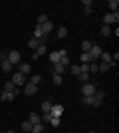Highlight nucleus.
<instances>
[{"label": "nucleus", "mask_w": 119, "mask_h": 133, "mask_svg": "<svg viewBox=\"0 0 119 133\" xmlns=\"http://www.w3.org/2000/svg\"><path fill=\"white\" fill-rule=\"evenodd\" d=\"M6 56H8V52H0V62H4Z\"/></svg>", "instance_id": "nucleus-38"}, {"label": "nucleus", "mask_w": 119, "mask_h": 133, "mask_svg": "<svg viewBox=\"0 0 119 133\" xmlns=\"http://www.w3.org/2000/svg\"><path fill=\"white\" fill-rule=\"evenodd\" d=\"M91 46H93V42H89V40H83V42H81V52H83V54H89Z\"/></svg>", "instance_id": "nucleus-22"}, {"label": "nucleus", "mask_w": 119, "mask_h": 133, "mask_svg": "<svg viewBox=\"0 0 119 133\" xmlns=\"http://www.w3.org/2000/svg\"><path fill=\"white\" fill-rule=\"evenodd\" d=\"M79 60H81V64H91V58H89V54H79Z\"/></svg>", "instance_id": "nucleus-32"}, {"label": "nucleus", "mask_w": 119, "mask_h": 133, "mask_svg": "<svg viewBox=\"0 0 119 133\" xmlns=\"http://www.w3.org/2000/svg\"><path fill=\"white\" fill-rule=\"evenodd\" d=\"M4 91H14V95H18V94H20V88H16L12 82H6L4 83Z\"/></svg>", "instance_id": "nucleus-14"}, {"label": "nucleus", "mask_w": 119, "mask_h": 133, "mask_svg": "<svg viewBox=\"0 0 119 133\" xmlns=\"http://www.w3.org/2000/svg\"><path fill=\"white\" fill-rule=\"evenodd\" d=\"M64 38H68V28L60 26V28H58V40H64Z\"/></svg>", "instance_id": "nucleus-23"}, {"label": "nucleus", "mask_w": 119, "mask_h": 133, "mask_svg": "<svg viewBox=\"0 0 119 133\" xmlns=\"http://www.w3.org/2000/svg\"><path fill=\"white\" fill-rule=\"evenodd\" d=\"M66 72H68V68L62 66L60 62H58V64H54V76H64Z\"/></svg>", "instance_id": "nucleus-12"}, {"label": "nucleus", "mask_w": 119, "mask_h": 133, "mask_svg": "<svg viewBox=\"0 0 119 133\" xmlns=\"http://www.w3.org/2000/svg\"><path fill=\"white\" fill-rule=\"evenodd\" d=\"M83 14H91V8H93V0H83Z\"/></svg>", "instance_id": "nucleus-20"}, {"label": "nucleus", "mask_w": 119, "mask_h": 133, "mask_svg": "<svg viewBox=\"0 0 119 133\" xmlns=\"http://www.w3.org/2000/svg\"><path fill=\"white\" fill-rule=\"evenodd\" d=\"M44 127H46L44 123H38V125H32V131H30V133H42V131H44Z\"/></svg>", "instance_id": "nucleus-30"}, {"label": "nucleus", "mask_w": 119, "mask_h": 133, "mask_svg": "<svg viewBox=\"0 0 119 133\" xmlns=\"http://www.w3.org/2000/svg\"><path fill=\"white\" fill-rule=\"evenodd\" d=\"M107 8H109V12H117L119 10V2H117V0H109Z\"/></svg>", "instance_id": "nucleus-25"}, {"label": "nucleus", "mask_w": 119, "mask_h": 133, "mask_svg": "<svg viewBox=\"0 0 119 133\" xmlns=\"http://www.w3.org/2000/svg\"><path fill=\"white\" fill-rule=\"evenodd\" d=\"M60 121H62L60 117H54V115H52V119H50V125H52V127H60Z\"/></svg>", "instance_id": "nucleus-33"}, {"label": "nucleus", "mask_w": 119, "mask_h": 133, "mask_svg": "<svg viewBox=\"0 0 119 133\" xmlns=\"http://www.w3.org/2000/svg\"><path fill=\"white\" fill-rule=\"evenodd\" d=\"M44 54H48V46H46V44H40L38 48L34 50V54H32V60H38V58H42Z\"/></svg>", "instance_id": "nucleus-7"}, {"label": "nucleus", "mask_w": 119, "mask_h": 133, "mask_svg": "<svg viewBox=\"0 0 119 133\" xmlns=\"http://www.w3.org/2000/svg\"><path fill=\"white\" fill-rule=\"evenodd\" d=\"M52 82H54V85H62L64 78H62V76H52Z\"/></svg>", "instance_id": "nucleus-34"}, {"label": "nucleus", "mask_w": 119, "mask_h": 133, "mask_svg": "<svg viewBox=\"0 0 119 133\" xmlns=\"http://www.w3.org/2000/svg\"><path fill=\"white\" fill-rule=\"evenodd\" d=\"M12 83H14V85H20V88H22V85H26V83H28V78H26V76H22V74L20 72H16V74H12V79H10Z\"/></svg>", "instance_id": "nucleus-1"}, {"label": "nucleus", "mask_w": 119, "mask_h": 133, "mask_svg": "<svg viewBox=\"0 0 119 133\" xmlns=\"http://www.w3.org/2000/svg\"><path fill=\"white\" fill-rule=\"evenodd\" d=\"M52 119V113H42V123H50Z\"/></svg>", "instance_id": "nucleus-37"}, {"label": "nucleus", "mask_w": 119, "mask_h": 133, "mask_svg": "<svg viewBox=\"0 0 119 133\" xmlns=\"http://www.w3.org/2000/svg\"><path fill=\"white\" fill-rule=\"evenodd\" d=\"M28 82H32L34 85H38V83H42V76H40V74H34V76H32Z\"/></svg>", "instance_id": "nucleus-31"}, {"label": "nucleus", "mask_w": 119, "mask_h": 133, "mask_svg": "<svg viewBox=\"0 0 119 133\" xmlns=\"http://www.w3.org/2000/svg\"><path fill=\"white\" fill-rule=\"evenodd\" d=\"M101 46L99 44H93L91 46V50H89V58H91V62H99V56H101Z\"/></svg>", "instance_id": "nucleus-4"}, {"label": "nucleus", "mask_w": 119, "mask_h": 133, "mask_svg": "<svg viewBox=\"0 0 119 133\" xmlns=\"http://www.w3.org/2000/svg\"><path fill=\"white\" fill-rule=\"evenodd\" d=\"M95 91H97V85L93 82H87L81 85V95H93Z\"/></svg>", "instance_id": "nucleus-3"}, {"label": "nucleus", "mask_w": 119, "mask_h": 133, "mask_svg": "<svg viewBox=\"0 0 119 133\" xmlns=\"http://www.w3.org/2000/svg\"><path fill=\"white\" fill-rule=\"evenodd\" d=\"M52 105H54V103H52L50 99H44V101H42V113H50Z\"/></svg>", "instance_id": "nucleus-21"}, {"label": "nucleus", "mask_w": 119, "mask_h": 133, "mask_svg": "<svg viewBox=\"0 0 119 133\" xmlns=\"http://www.w3.org/2000/svg\"><path fill=\"white\" fill-rule=\"evenodd\" d=\"M95 133H97V131H95ZM99 133H103V131H99Z\"/></svg>", "instance_id": "nucleus-40"}, {"label": "nucleus", "mask_w": 119, "mask_h": 133, "mask_svg": "<svg viewBox=\"0 0 119 133\" xmlns=\"http://www.w3.org/2000/svg\"><path fill=\"white\" fill-rule=\"evenodd\" d=\"M14 97H16L14 91H4V89H2V94H0V99H2V101H12Z\"/></svg>", "instance_id": "nucleus-17"}, {"label": "nucleus", "mask_w": 119, "mask_h": 133, "mask_svg": "<svg viewBox=\"0 0 119 133\" xmlns=\"http://www.w3.org/2000/svg\"><path fill=\"white\" fill-rule=\"evenodd\" d=\"M6 60L10 62L12 66H18V64H20V52H18V50H10L8 56H6Z\"/></svg>", "instance_id": "nucleus-5"}, {"label": "nucleus", "mask_w": 119, "mask_h": 133, "mask_svg": "<svg viewBox=\"0 0 119 133\" xmlns=\"http://www.w3.org/2000/svg\"><path fill=\"white\" fill-rule=\"evenodd\" d=\"M93 97H95V101H97V103H101V101L105 99V91H103V89H97L95 94H93Z\"/></svg>", "instance_id": "nucleus-24"}, {"label": "nucleus", "mask_w": 119, "mask_h": 133, "mask_svg": "<svg viewBox=\"0 0 119 133\" xmlns=\"http://www.w3.org/2000/svg\"><path fill=\"white\" fill-rule=\"evenodd\" d=\"M99 32H101V36H111V34H113V30H111V26H105V24H103Z\"/></svg>", "instance_id": "nucleus-27"}, {"label": "nucleus", "mask_w": 119, "mask_h": 133, "mask_svg": "<svg viewBox=\"0 0 119 133\" xmlns=\"http://www.w3.org/2000/svg\"><path fill=\"white\" fill-rule=\"evenodd\" d=\"M22 91H24V95H28V97H30V95H36V91H38V85H34L32 82H28L26 85H24Z\"/></svg>", "instance_id": "nucleus-8"}, {"label": "nucleus", "mask_w": 119, "mask_h": 133, "mask_svg": "<svg viewBox=\"0 0 119 133\" xmlns=\"http://www.w3.org/2000/svg\"><path fill=\"white\" fill-rule=\"evenodd\" d=\"M28 121L32 123V125H38V123H42V115H40V113H30Z\"/></svg>", "instance_id": "nucleus-16"}, {"label": "nucleus", "mask_w": 119, "mask_h": 133, "mask_svg": "<svg viewBox=\"0 0 119 133\" xmlns=\"http://www.w3.org/2000/svg\"><path fill=\"white\" fill-rule=\"evenodd\" d=\"M0 66H2V70H4V72H12V68H14V66H12V64H10L8 60L0 62Z\"/></svg>", "instance_id": "nucleus-28"}, {"label": "nucleus", "mask_w": 119, "mask_h": 133, "mask_svg": "<svg viewBox=\"0 0 119 133\" xmlns=\"http://www.w3.org/2000/svg\"><path fill=\"white\" fill-rule=\"evenodd\" d=\"M48 56H50V62H52V66H54V64L60 62V58L68 56V50H58V52H52V54H48Z\"/></svg>", "instance_id": "nucleus-6"}, {"label": "nucleus", "mask_w": 119, "mask_h": 133, "mask_svg": "<svg viewBox=\"0 0 119 133\" xmlns=\"http://www.w3.org/2000/svg\"><path fill=\"white\" fill-rule=\"evenodd\" d=\"M18 66H20V74H22V76H30V74H32V66H30V64L22 62V64H18Z\"/></svg>", "instance_id": "nucleus-13"}, {"label": "nucleus", "mask_w": 119, "mask_h": 133, "mask_svg": "<svg viewBox=\"0 0 119 133\" xmlns=\"http://www.w3.org/2000/svg\"><path fill=\"white\" fill-rule=\"evenodd\" d=\"M72 133H75V131H72Z\"/></svg>", "instance_id": "nucleus-42"}, {"label": "nucleus", "mask_w": 119, "mask_h": 133, "mask_svg": "<svg viewBox=\"0 0 119 133\" xmlns=\"http://www.w3.org/2000/svg\"><path fill=\"white\" fill-rule=\"evenodd\" d=\"M22 129H24V131H32V123H30L28 119H24V121H22Z\"/></svg>", "instance_id": "nucleus-35"}, {"label": "nucleus", "mask_w": 119, "mask_h": 133, "mask_svg": "<svg viewBox=\"0 0 119 133\" xmlns=\"http://www.w3.org/2000/svg\"><path fill=\"white\" fill-rule=\"evenodd\" d=\"M6 133H16V131H12V129H10V131H6Z\"/></svg>", "instance_id": "nucleus-39"}, {"label": "nucleus", "mask_w": 119, "mask_h": 133, "mask_svg": "<svg viewBox=\"0 0 119 133\" xmlns=\"http://www.w3.org/2000/svg\"><path fill=\"white\" fill-rule=\"evenodd\" d=\"M68 72L72 74V76H78V74H81V68H79V66H75V64H74V66H69V70H68Z\"/></svg>", "instance_id": "nucleus-29"}, {"label": "nucleus", "mask_w": 119, "mask_h": 133, "mask_svg": "<svg viewBox=\"0 0 119 133\" xmlns=\"http://www.w3.org/2000/svg\"><path fill=\"white\" fill-rule=\"evenodd\" d=\"M0 133H4V131H0Z\"/></svg>", "instance_id": "nucleus-41"}, {"label": "nucleus", "mask_w": 119, "mask_h": 133, "mask_svg": "<svg viewBox=\"0 0 119 133\" xmlns=\"http://www.w3.org/2000/svg\"><path fill=\"white\" fill-rule=\"evenodd\" d=\"M75 78H78V82H79V83H87V82H91V76H89L87 72H81V74H78Z\"/></svg>", "instance_id": "nucleus-15"}, {"label": "nucleus", "mask_w": 119, "mask_h": 133, "mask_svg": "<svg viewBox=\"0 0 119 133\" xmlns=\"http://www.w3.org/2000/svg\"><path fill=\"white\" fill-rule=\"evenodd\" d=\"M119 22V12H107L105 16H103V24L105 26H111V24Z\"/></svg>", "instance_id": "nucleus-2"}, {"label": "nucleus", "mask_w": 119, "mask_h": 133, "mask_svg": "<svg viewBox=\"0 0 119 133\" xmlns=\"http://www.w3.org/2000/svg\"><path fill=\"white\" fill-rule=\"evenodd\" d=\"M50 113H52L54 117H62V115H64V105H62V103H54Z\"/></svg>", "instance_id": "nucleus-9"}, {"label": "nucleus", "mask_w": 119, "mask_h": 133, "mask_svg": "<svg viewBox=\"0 0 119 133\" xmlns=\"http://www.w3.org/2000/svg\"><path fill=\"white\" fill-rule=\"evenodd\" d=\"M48 20H50V18L46 16V14H38V18H36V24H38V26H42V24H46Z\"/></svg>", "instance_id": "nucleus-26"}, {"label": "nucleus", "mask_w": 119, "mask_h": 133, "mask_svg": "<svg viewBox=\"0 0 119 133\" xmlns=\"http://www.w3.org/2000/svg\"><path fill=\"white\" fill-rule=\"evenodd\" d=\"M81 99H83V105H93V107H99L101 103H97L95 97L93 95H81Z\"/></svg>", "instance_id": "nucleus-10"}, {"label": "nucleus", "mask_w": 119, "mask_h": 133, "mask_svg": "<svg viewBox=\"0 0 119 133\" xmlns=\"http://www.w3.org/2000/svg\"><path fill=\"white\" fill-rule=\"evenodd\" d=\"M40 44H48V40H36V38L28 40V48H30V50H36Z\"/></svg>", "instance_id": "nucleus-11"}, {"label": "nucleus", "mask_w": 119, "mask_h": 133, "mask_svg": "<svg viewBox=\"0 0 119 133\" xmlns=\"http://www.w3.org/2000/svg\"><path fill=\"white\" fill-rule=\"evenodd\" d=\"M52 30H54V24H52L50 20H48L46 24H42V32H44V36H46V38L50 36V32H52Z\"/></svg>", "instance_id": "nucleus-18"}, {"label": "nucleus", "mask_w": 119, "mask_h": 133, "mask_svg": "<svg viewBox=\"0 0 119 133\" xmlns=\"http://www.w3.org/2000/svg\"><path fill=\"white\" fill-rule=\"evenodd\" d=\"M60 64L68 68V66H69V56H64V58H60Z\"/></svg>", "instance_id": "nucleus-36"}, {"label": "nucleus", "mask_w": 119, "mask_h": 133, "mask_svg": "<svg viewBox=\"0 0 119 133\" xmlns=\"http://www.w3.org/2000/svg\"><path fill=\"white\" fill-rule=\"evenodd\" d=\"M34 38L36 40H48L44 36V32H42V26H38V24H36V28H34Z\"/></svg>", "instance_id": "nucleus-19"}]
</instances>
